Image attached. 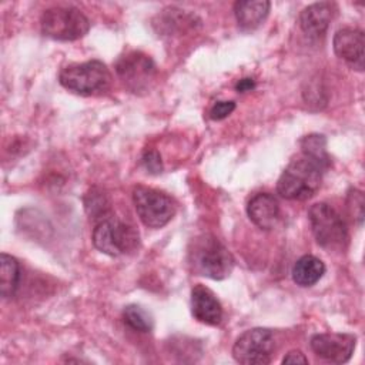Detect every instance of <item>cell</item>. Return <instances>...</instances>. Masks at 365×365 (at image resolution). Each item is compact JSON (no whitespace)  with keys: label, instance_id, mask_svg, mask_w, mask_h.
<instances>
[{"label":"cell","instance_id":"9c48e42d","mask_svg":"<svg viewBox=\"0 0 365 365\" xmlns=\"http://www.w3.org/2000/svg\"><path fill=\"white\" fill-rule=\"evenodd\" d=\"M274 349L272 332L267 328H252L237 338L232 346V356L244 365H265L271 362Z\"/></svg>","mask_w":365,"mask_h":365},{"label":"cell","instance_id":"5bb4252c","mask_svg":"<svg viewBox=\"0 0 365 365\" xmlns=\"http://www.w3.org/2000/svg\"><path fill=\"white\" fill-rule=\"evenodd\" d=\"M250 220L261 230H272L279 220L278 200L269 192H258L247 204Z\"/></svg>","mask_w":365,"mask_h":365},{"label":"cell","instance_id":"30bf717a","mask_svg":"<svg viewBox=\"0 0 365 365\" xmlns=\"http://www.w3.org/2000/svg\"><path fill=\"white\" fill-rule=\"evenodd\" d=\"M311 349L317 356L334 362H348L354 354L356 345V336L346 332H325L315 334L309 341Z\"/></svg>","mask_w":365,"mask_h":365},{"label":"cell","instance_id":"5b68a950","mask_svg":"<svg viewBox=\"0 0 365 365\" xmlns=\"http://www.w3.org/2000/svg\"><path fill=\"white\" fill-rule=\"evenodd\" d=\"M312 234L319 247L327 251H341L348 241L346 224L338 211L327 202H317L308 210Z\"/></svg>","mask_w":365,"mask_h":365},{"label":"cell","instance_id":"44dd1931","mask_svg":"<svg viewBox=\"0 0 365 365\" xmlns=\"http://www.w3.org/2000/svg\"><path fill=\"white\" fill-rule=\"evenodd\" d=\"M141 163H143L144 168L151 174H158L163 171V161H161L160 154L155 150L145 151L141 157Z\"/></svg>","mask_w":365,"mask_h":365},{"label":"cell","instance_id":"6da1fadb","mask_svg":"<svg viewBox=\"0 0 365 365\" xmlns=\"http://www.w3.org/2000/svg\"><path fill=\"white\" fill-rule=\"evenodd\" d=\"M328 168L321 161L301 153L279 175L277 191L285 200H308L319 190L322 175Z\"/></svg>","mask_w":365,"mask_h":365},{"label":"cell","instance_id":"ac0fdd59","mask_svg":"<svg viewBox=\"0 0 365 365\" xmlns=\"http://www.w3.org/2000/svg\"><path fill=\"white\" fill-rule=\"evenodd\" d=\"M158 26L161 31L167 34L174 33L175 30H182L187 26H194V17L182 13V10L175 7H168L158 14Z\"/></svg>","mask_w":365,"mask_h":365},{"label":"cell","instance_id":"7a4b0ae2","mask_svg":"<svg viewBox=\"0 0 365 365\" xmlns=\"http://www.w3.org/2000/svg\"><path fill=\"white\" fill-rule=\"evenodd\" d=\"M190 264L198 275L211 279L227 278L234 268V258L228 248L214 235L205 234L192 242Z\"/></svg>","mask_w":365,"mask_h":365},{"label":"cell","instance_id":"8fae6325","mask_svg":"<svg viewBox=\"0 0 365 365\" xmlns=\"http://www.w3.org/2000/svg\"><path fill=\"white\" fill-rule=\"evenodd\" d=\"M335 54L348 63L354 70H364V47L365 37L358 29L344 27L338 30L332 40Z\"/></svg>","mask_w":365,"mask_h":365},{"label":"cell","instance_id":"3957f363","mask_svg":"<svg viewBox=\"0 0 365 365\" xmlns=\"http://www.w3.org/2000/svg\"><path fill=\"white\" fill-rule=\"evenodd\" d=\"M58 81L68 91L80 96H93L108 88L111 74L103 61L90 60L64 67L58 74Z\"/></svg>","mask_w":365,"mask_h":365},{"label":"cell","instance_id":"e0dca14e","mask_svg":"<svg viewBox=\"0 0 365 365\" xmlns=\"http://www.w3.org/2000/svg\"><path fill=\"white\" fill-rule=\"evenodd\" d=\"M20 282V265L19 261L9 255H0V294L3 298H10L17 291Z\"/></svg>","mask_w":365,"mask_h":365},{"label":"cell","instance_id":"52a82bcc","mask_svg":"<svg viewBox=\"0 0 365 365\" xmlns=\"http://www.w3.org/2000/svg\"><path fill=\"white\" fill-rule=\"evenodd\" d=\"M133 202L141 222L148 228H161L175 214V204L165 192L145 185L133 190Z\"/></svg>","mask_w":365,"mask_h":365},{"label":"cell","instance_id":"7402d4cb","mask_svg":"<svg viewBox=\"0 0 365 365\" xmlns=\"http://www.w3.org/2000/svg\"><path fill=\"white\" fill-rule=\"evenodd\" d=\"M235 110V103L234 101H217L211 108H210V118L211 120H222L228 117L232 111Z\"/></svg>","mask_w":365,"mask_h":365},{"label":"cell","instance_id":"603a6c76","mask_svg":"<svg viewBox=\"0 0 365 365\" xmlns=\"http://www.w3.org/2000/svg\"><path fill=\"white\" fill-rule=\"evenodd\" d=\"M348 208H349L352 217L355 215V208H356V214H358L359 220L362 221V218H364V195L359 190L354 188L348 194Z\"/></svg>","mask_w":365,"mask_h":365},{"label":"cell","instance_id":"7c38bea8","mask_svg":"<svg viewBox=\"0 0 365 365\" xmlns=\"http://www.w3.org/2000/svg\"><path fill=\"white\" fill-rule=\"evenodd\" d=\"M191 312L192 317L207 325H218L222 321V307L215 294L198 284L191 289Z\"/></svg>","mask_w":365,"mask_h":365},{"label":"cell","instance_id":"4fadbf2b","mask_svg":"<svg viewBox=\"0 0 365 365\" xmlns=\"http://www.w3.org/2000/svg\"><path fill=\"white\" fill-rule=\"evenodd\" d=\"M335 6L329 1H319L309 4L299 14L301 30L312 38L322 37L334 17Z\"/></svg>","mask_w":365,"mask_h":365},{"label":"cell","instance_id":"277c9868","mask_svg":"<svg viewBox=\"0 0 365 365\" xmlns=\"http://www.w3.org/2000/svg\"><path fill=\"white\" fill-rule=\"evenodd\" d=\"M91 241L100 252L117 257L137 248L138 232L113 214H107L97 221Z\"/></svg>","mask_w":365,"mask_h":365},{"label":"cell","instance_id":"cb8c5ba5","mask_svg":"<svg viewBox=\"0 0 365 365\" xmlns=\"http://www.w3.org/2000/svg\"><path fill=\"white\" fill-rule=\"evenodd\" d=\"M282 364H308V358L301 351H289L284 358Z\"/></svg>","mask_w":365,"mask_h":365},{"label":"cell","instance_id":"8992f818","mask_svg":"<svg viewBox=\"0 0 365 365\" xmlns=\"http://www.w3.org/2000/svg\"><path fill=\"white\" fill-rule=\"evenodd\" d=\"M44 36L60 40L73 41L86 36L90 30V20L76 7L56 6L44 10L40 19Z\"/></svg>","mask_w":365,"mask_h":365},{"label":"cell","instance_id":"ffe728a7","mask_svg":"<svg viewBox=\"0 0 365 365\" xmlns=\"http://www.w3.org/2000/svg\"><path fill=\"white\" fill-rule=\"evenodd\" d=\"M301 150L302 154H307L327 167H331V158L327 153V140L324 135L319 134H309L301 140Z\"/></svg>","mask_w":365,"mask_h":365},{"label":"cell","instance_id":"d4e9b609","mask_svg":"<svg viewBox=\"0 0 365 365\" xmlns=\"http://www.w3.org/2000/svg\"><path fill=\"white\" fill-rule=\"evenodd\" d=\"M255 87V83L252 78L247 77V78H241L237 84H235V90L240 91V93H245V91H250Z\"/></svg>","mask_w":365,"mask_h":365},{"label":"cell","instance_id":"d6986e66","mask_svg":"<svg viewBox=\"0 0 365 365\" xmlns=\"http://www.w3.org/2000/svg\"><path fill=\"white\" fill-rule=\"evenodd\" d=\"M123 321L127 327L138 332H150L153 329V317L135 304H130L123 309Z\"/></svg>","mask_w":365,"mask_h":365},{"label":"cell","instance_id":"2e32d148","mask_svg":"<svg viewBox=\"0 0 365 365\" xmlns=\"http://www.w3.org/2000/svg\"><path fill=\"white\" fill-rule=\"evenodd\" d=\"M325 274V264L315 255H304L292 267L291 275L297 285L312 287Z\"/></svg>","mask_w":365,"mask_h":365},{"label":"cell","instance_id":"9a60e30c","mask_svg":"<svg viewBox=\"0 0 365 365\" xmlns=\"http://www.w3.org/2000/svg\"><path fill=\"white\" fill-rule=\"evenodd\" d=\"M271 3L267 0H242L234 4L237 23L244 30L257 29L268 16Z\"/></svg>","mask_w":365,"mask_h":365},{"label":"cell","instance_id":"ba28073f","mask_svg":"<svg viewBox=\"0 0 365 365\" xmlns=\"http://www.w3.org/2000/svg\"><path fill=\"white\" fill-rule=\"evenodd\" d=\"M114 68L125 88L134 94L147 93L157 76V67L153 58L137 50H131L120 56Z\"/></svg>","mask_w":365,"mask_h":365}]
</instances>
